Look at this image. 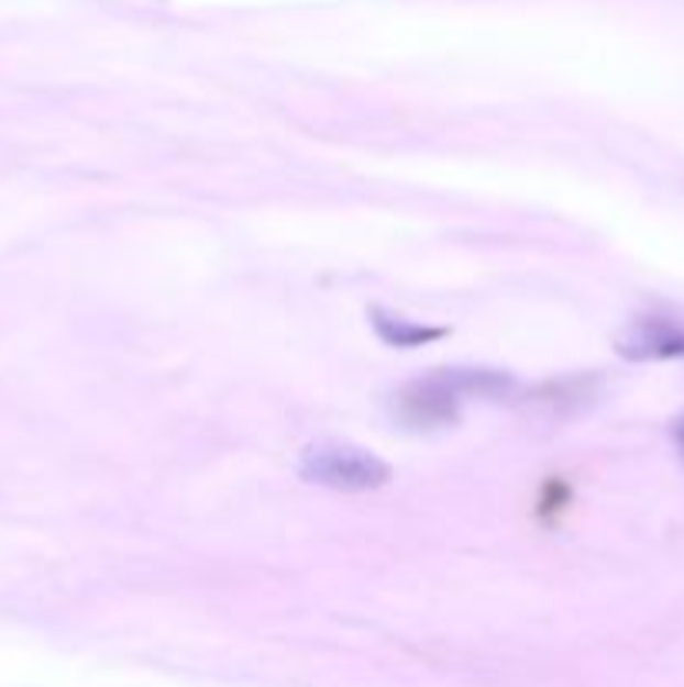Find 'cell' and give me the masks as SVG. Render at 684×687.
<instances>
[{"mask_svg": "<svg viewBox=\"0 0 684 687\" xmlns=\"http://www.w3.org/2000/svg\"><path fill=\"white\" fill-rule=\"evenodd\" d=\"M299 476L306 484L335 490V494H369L379 490L393 479L389 463H383L376 453L350 443H316L302 450Z\"/></svg>", "mask_w": 684, "mask_h": 687, "instance_id": "obj_1", "label": "cell"}, {"mask_svg": "<svg viewBox=\"0 0 684 687\" xmlns=\"http://www.w3.org/2000/svg\"><path fill=\"white\" fill-rule=\"evenodd\" d=\"M600 392V379L597 376H564V379H547L537 389H530L527 406L543 412V417H574L584 406H591Z\"/></svg>", "mask_w": 684, "mask_h": 687, "instance_id": "obj_4", "label": "cell"}, {"mask_svg": "<svg viewBox=\"0 0 684 687\" xmlns=\"http://www.w3.org/2000/svg\"><path fill=\"white\" fill-rule=\"evenodd\" d=\"M463 392L453 379V369H437L423 379L406 383L393 392L389 412L393 420L413 433H433L460 423Z\"/></svg>", "mask_w": 684, "mask_h": 687, "instance_id": "obj_2", "label": "cell"}, {"mask_svg": "<svg viewBox=\"0 0 684 687\" xmlns=\"http://www.w3.org/2000/svg\"><path fill=\"white\" fill-rule=\"evenodd\" d=\"M671 436H674V446H677V453H681V459H684V412L671 423Z\"/></svg>", "mask_w": 684, "mask_h": 687, "instance_id": "obj_6", "label": "cell"}, {"mask_svg": "<svg viewBox=\"0 0 684 687\" xmlns=\"http://www.w3.org/2000/svg\"><path fill=\"white\" fill-rule=\"evenodd\" d=\"M369 322H373L376 335L393 350H420V346H430V342L446 335L443 325H423V322H413V319L393 315L386 309H373Z\"/></svg>", "mask_w": 684, "mask_h": 687, "instance_id": "obj_5", "label": "cell"}, {"mask_svg": "<svg viewBox=\"0 0 684 687\" xmlns=\"http://www.w3.org/2000/svg\"><path fill=\"white\" fill-rule=\"evenodd\" d=\"M618 353L631 363L684 359V325L668 315H641L618 335Z\"/></svg>", "mask_w": 684, "mask_h": 687, "instance_id": "obj_3", "label": "cell"}]
</instances>
